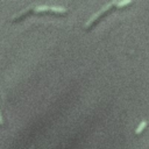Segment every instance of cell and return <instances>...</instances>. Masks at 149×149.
<instances>
[{
	"label": "cell",
	"instance_id": "1",
	"mask_svg": "<svg viewBox=\"0 0 149 149\" xmlns=\"http://www.w3.org/2000/svg\"><path fill=\"white\" fill-rule=\"evenodd\" d=\"M114 7H115V2H111V3H108V5H106L104 8H101L97 14H94L86 23H85V27H84V29L86 30V31H88V30H92L105 16H107L113 9H114Z\"/></svg>",
	"mask_w": 149,
	"mask_h": 149
},
{
	"label": "cell",
	"instance_id": "2",
	"mask_svg": "<svg viewBox=\"0 0 149 149\" xmlns=\"http://www.w3.org/2000/svg\"><path fill=\"white\" fill-rule=\"evenodd\" d=\"M35 15H51V16H66L68 10L62 7H54V6H37L34 10Z\"/></svg>",
	"mask_w": 149,
	"mask_h": 149
},
{
	"label": "cell",
	"instance_id": "3",
	"mask_svg": "<svg viewBox=\"0 0 149 149\" xmlns=\"http://www.w3.org/2000/svg\"><path fill=\"white\" fill-rule=\"evenodd\" d=\"M34 10H35V8H34V7H28V8H26L24 10H22L21 13H19V14L14 15V16L12 17L10 22H12V23L22 22V21H24L26 19H28L29 16L34 15Z\"/></svg>",
	"mask_w": 149,
	"mask_h": 149
},
{
	"label": "cell",
	"instance_id": "4",
	"mask_svg": "<svg viewBox=\"0 0 149 149\" xmlns=\"http://www.w3.org/2000/svg\"><path fill=\"white\" fill-rule=\"evenodd\" d=\"M146 126H147V121L146 120H143V121H141V123L137 126V128H136V130H135V133L136 134H140V133H142V130L146 128Z\"/></svg>",
	"mask_w": 149,
	"mask_h": 149
},
{
	"label": "cell",
	"instance_id": "5",
	"mask_svg": "<svg viewBox=\"0 0 149 149\" xmlns=\"http://www.w3.org/2000/svg\"><path fill=\"white\" fill-rule=\"evenodd\" d=\"M129 3H130V1H129V0H125V1L115 2V7H116V8H122L123 6H126V5H129Z\"/></svg>",
	"mask_w": 149,
	"mask_h": 149
},
{
	"label": "cell",
	"instance_id": "6",
	"mask_svg": "<svg viewBox=\"0 0 149 149\" xmlns=\"http://www.w3.org/2000/svg\"><path fill=\"white\" fill-rule=\"evenodd\" d=\"M3 121H2V116H1V113H0V125H2Z\"/></svg>",
	"mask_w": 149,
	"mask_h": 149
}]
</instances>
